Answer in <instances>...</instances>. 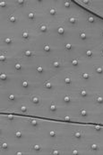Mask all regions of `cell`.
I'll return each mask as SVG.
<instances>
[{
    "label": "cell",
    "instance_id": "1",
    "mask_svg": "<svg viewBox=\"0 0 103 155\" xmlns=\"http://www.w3.org/2000/svg\"><path fill=\"white\" fill-rule=\"evenodd\" d=\"M64 25L67 29H77L78 28V18L76 16H68L67 17Z\"/></svg>",
    "mask_w": 103,
    "mask_h": 155
},
{
    "label": "cell",
    "instance_id": "2",
    "mask_svg": "<svg viewBox=\"0 0 103 155\" xmlns=\"http://www.w3.org/2000/svg\"><path fill=\"white\" fill-rule=\"evenodd\" d=\"M64 67L63 60L61 59H52L51 60V69L54 71H57L62 70Z\"/></svg>",
    "mask_w": 103,
    "mask_h": 155
},
{
    "label": "cell",
    "instance_id": "3",
    "mask_svg": "<svg viewBox=\"0 0 103 155\" xmlns=\"http://www.w3.org/2000/svg\"><path fill=\"white\" fill-rule=\"evenodd\" d=\"M39 34L41 35H49V25L47 24H39L37 26V30H36Z\"/></svg>",
    "mask_w": 103,
    "mask_h": 155
},
{
    "label": "cell",
    "instance_id": "4",
    "mask_svg": "<svg viewBox=\"0 0 103 155\" xmlns=\"http://www.w3.org/2000/svg\"><path fill=\"white\" fill-rule=\"evenodd\" d=\"M100 148H101V146H100L99 143H94V142L90 143L88 144V150L90 151L91 155H92V154H99Z\"/></svg>",
    "mask_w": 103,
    "mask_h": 155
},
{
    "label": "cell",
    "instance_id": "5",
    "mask_svg": "<svg viewBox=\"0 0 103 155\" xmlns=\"http://www.w3.org/2000/svg\"><path fill=\"white\" fill-rule=\"evenodd\" d=\"M30 102L33 106H40L41 105H42V98H41L40 95H36V94L31 95V97H30Z\"/></svg>",
    "mask_w": 103,
    "mask_h": 155
},
{
    "label": "cell",
    "instance_id": "6",
    "mask_svg": "<svg viewBox=\"0 0 103 155\" xmlns=\"http://www.w3.org/2000/svg\"><path fill=\"white\" fill-rule=\"evenodd\" d=\"M31 154H41L42 151V146L40 143H34L31 144Z\"/></svg>",
    "mask_w": 103,
    "mask_h": 155
},
{
    "label": "cell",
    "instance_id": "7",
    "mask_svg": "<svg viewBox=\"0 0 103 155\" xmlns=\"http://www.w3.org/2000/svg\"><path fill=\"white\" fill-rule=\"evenodd\" d=\"M99 17L91 14V13H88V15H87V25L89 26H94L96 25L97 22L99 21Z\"/></svg>",
    "mask_w": 103,
    "mask_h": 155
},
{
    "label": "cell",
    "instance_id": "8",
    "mask_svg": "<svg viewBox=\"0 0 103 155\" xmlns=\"http://www.w3.org/2000/svg\"><path fill=\"white\" fill-rule=\"evenodd\" d=\"M7 22L11 26H16L19 23V17L15 14H12L8 16Z\"/></svg>",
    "mask_w": 103,
    "mask_h": 155
},
{
    "label": "cell",
    "instance_id": "9",
    "mask_svg": "<svg viewBox=\"0 0 103 155\" xmlns=\"http://www.w3.org/2000/svg\"><path fill=\"white\" fill-rule=\"evenodd\" d=\"M93 102L99 107H102L103 106V95H101L99 93H95L93 96Z\"/></svg>",
    "mask_w": 103,
    "mask_h": 155
},
{
    "label": "cell",
    "instance_id": "10",
    "mask_svg": "<svg viewBox=\"0 0 103 155\" xmlns=\"http://www.w3.org/2000/svg\"><path fill=\"white\" fill-rule=\"evenodd\" d=\"M67 32V28L64 25H61L58 26L57 30V35L60 38V39H63Z\"/></svg>",
    "mask_w": 103,
    "mask_h": 155
},
{
    "label": "cell",
    "instance_id": "11",
    "mask_svg": "<svg viewBox=\"0 0 103 155\" xmlns=\"http://www.w3.org/2000/svg\"><path fill=\"white\" fill-rule=\"evenodd\" d=\"M43 88H44V90L54 91L55 90V85H54V82L52 81V79L45 81L43 83Z\"/></svg>",
    "mask_w": 103,
    "mask_h": 155
},
{
    "label": "cell",
    "instance_id": "12",
    "mask_svg": "<svg viewBox=\"0 0 103 155\" xmlns=\"http://www.w3.org/2000/svg\"><path fill=\"white\" fill-rule=\"evenodd\" d=\"M94 75L103 78V66L102 65H95L94 66Z\"/></svg>",
    "mask_w": 103,
    "mask_h": 155
},
{
    "label": "cell",
    "instance_id": "13",
    "mask_svg": "<svg viewBox=\"0 0 103 155\" xmlns=\"http://www.w3.org/2000/svg\"><path fill=\"white\" fill-rule=\"evenodd\" d=\"M14 68L16 71V72H21L24 69V65L21 61V60H16L15 62L14 63Z\"/></svg>",
    "mask_w": 103,
    "mask_h": 155
},
{
    "label": "cell",
    "instance_id": "14",
    "mask_svg": "<svg viewBox=\"0 0 103 155\" xmlns=\"http://www.w3.org/2000/svg\"><path fill=\"white\" fill-rule=\"evenodd\" d=\"M24 57L26 59H31L35 57V52L31 50H24Z\"/></svg>",
    "mask_w": 103,
    "mask_h": 155
},
{
    "label": "cell",
    "instance_id": "15",
    "mask_svg": "<svg viewBox=\"0 0 103 155\" xmlns=\"http://www.w3.org/2000/svg\"><path fill=\"white\" fill-rule=\"evenodd\" d=\"M72 83H73V79H72L71 76H70L69 74L67 75V76L64 78V79H63V84H64L65 86H67V87H70V86L72 85Z\"/></svg>",
    "mask_w": 103,
    "mask_h": 155
},
{
    "label": "cell",
    "instance_id": "16",
    "mask_svg": "<svg viewBox=\"0 0 103 155\" xmlns=\"http://www.w3.org/2000/svg\"><path fill=\"white\" fill-rule=\"evenodd\" d=\"M80 78L84 81H88L92 78V75L90 73H87V72H81L80 73Z\"/></svg>",
    "mask_w": 103,
    "mask_h": 155
},
{
    "label": "cell",
    "instance_id": "17",
    "mask_svg": "<svg viewBox=\"0 0 103 155\" xmlns=\"http://www.w3.org/2000/svg\"><path fill=\"white\" fill-rule=\"evenodd\" d=\"M76 3L82 5V7H84L88 9H90V7H91V1L89 0H82V1H76Z\"/></svg>",
    "mask_w": 103,
    "mask_h": 155
},
{
    "label": "cell",
    "instance_id": "18",
    "mask_svg": "<svg viewBox=\"0 0 103 155\" xmlns=\"http://www.w3.org/2000/svg\"><path fill=\"white\" fill-rule=\"evenodd\" d=\"M61 120L66 121V122H70V121H74L75 122V119L74 117H72L71 116H69V115H65L64 116H62Z\"/></svg>",
    "mask_w": 103,
    "mask_h": 155
},
{
    "label": "cell",
    "instance_id": "19",
    "mask_svg": "<svg viewBox=\"0 0 103 155\" xmlns=\"http://www.w3.org/2000/svg\"><path fill=\"white\" fill-rule=\"evenodd\" d=\"M100 37H101V41L103 43V31H101V34H100Z\"/></svg>",
    "mask_w": 103,
    "mask_h": 155
},
{
    "label": "cell",
    "instance_id": "20",
    "mask_svg": "<svg viewBox=\"0 0 103 155\" xmlns=\"http://www.w3.org/2000/svg\"><path fill=\"white\" fill-rule=\"evenodd\" d=\"M100 54H101V57H103V47H102V49L100 50Z\"/></svg>",
    "mask_w": 103,
    "mask_h": 155
}]
</instances>
